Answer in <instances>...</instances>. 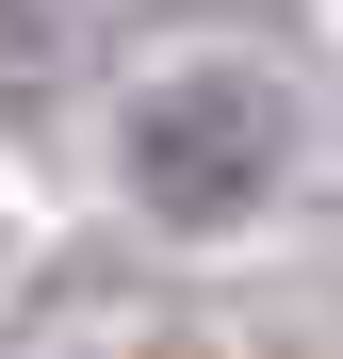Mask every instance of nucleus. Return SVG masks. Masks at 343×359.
<instances>
[{
  "label": "nucleus",
  "mask_w": 343,
  "mask_h": 359,
  "mask_svg": "<svg viewBox=\"0 0 343 359\" xmlns=\"http://www.w3.org/2000/svg\"><path fill=\"white\" fill-rule=\"evenodd\" d=\"M131 180H147L163 212H246L262 180H278V98H262V82L147 98V114H131Z\"/></svg>",
  "instance_id": "obj_1"
}]
</instances>
